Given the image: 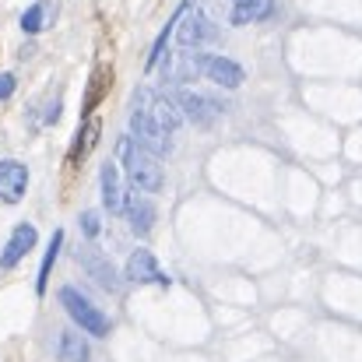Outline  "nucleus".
Wrapping results in <instances>:
<instances>
[{
  "instance_id": "f03ea898",
  "label": "nucleus",
  "mask_w": 362,
  "mask_h": 362,
  "mask_svg": "<svg viewBox=\"0 0 362 362\" xmlns=\"http://www.w3.org/2000/svg\"><path fill=\"white\" fill-rule=\"evenodd\" d=\"M173 32H176V49H197V46H208V42H218V28L215 21L194 7V0H183L173 14Z\"/></svg>"
},
{
  "instance_id": "1a4fd4ad",
  "label": "nucleus",
  "mask_w": 362,
  "mask_h": 362,
  "mask_svg": "<svg viewBox=\"0 0 362 362\" xmlns=\"http://www.w3.org/2000/svg\"><path fill=\"white\" fill-rule=\"evenodd\" d=\"M123 274H127V281H134V285H148V281L169 285V278L158 271V260H155L151 250H134L130 260H127V267H123Z\"/></svg>"
},
{
  "instance_id": "9b49d317",
  "label": "nucleus",
  "mask_w": 362,
  "mask_h": 362,
  "mask_svg": "<svg viewBox=\"0 0 362 362\" xmlns=\"http://www.w3.org/2000/svg\"><path fill=\"white\" fill-rule=\"evenodd\" d=\"M78 264L106 288V292H117V271H113V264L99 253V250H92V246H81L78 250Z\"/></svg>"
},
{
  "instance_id": "20e7f679",
  "label": "nucleus",
  "mask_w": 362,
  "mask_h": 362,
  "mask_svg": "<svg viewBox=\"0 0 362 362\" xmlns=\"http://www.w3.org/2000/svg\"><path fill=\"white\" fill-rule=\"evenodd\" d=\"M130 137H134L141 148H148L151 155H158V158L173 151V134L155 120L151 113H144V110H134V113H130Z\"/></svg>"
},
{
  "instance_id": "aec40b11",
  "label": "nucleus",
  "mask_w": 362,
  "mask_h": 362,
  "mask_svg": "<svg viewBox=\"0 0 362 362\" xmlns=\"http://www.w3.org/2000/svg\"><path fill=\"white\" fill-rule=\"evenodd\" d=\"M106 88H110V67L106 64H99V71H95V81L88 85V99H85V110H92L103 95H106Z\"/></svg>"
},
{
  "instance_id": "412c9836",
  "label": "nucleus",
  "mask_w": 362,
  "mask_h": 362,
  "mask_svg": "<svg viewBox=\"0 0 362 362\" xmlns=\"http://www.w3.org/2000/svg\"><path fill=\"white\" fill-rule=\"evenodd\" d=\"M81 233L88 236V240H95L99 233H103V218H99V211H81Z\"/></svg>"
},
{
  "instance_id": "39448f33",
  "label": "nucleus",
  "mask_w": 362,
  "mask_h": 362,
  "mask_svg": "<svg viewBox=\"0 0 362 362\" xmlns=\"http://www.w3.org/2000/svg\"><path fill=\"white\" fill-rule=\"evenodd\" d=\"M204 78V53L194 49H173L162 64V81L165 85H190Z\"/></svg>"
},
{
  "instance_id": "ddd939ff",
  "label": "nucleus",
  "mask_w": 362,
  "mask_h": 362,
  "mask_svg": "<svg viewBox=\"0 0 362 362\" xmlns=\"http://www.w3.org/2000/svg\"><path fill=\"white\" fill-rule=\"evenodd\" d=\"M123 215H127L134 236H148L151 226H155V208H151L141 194H127V201H123Z\"/></svg>"
},
{
  "instance_id": "0eeeda50",
  "label": "nucleus",
  "mask_w": 362,
  "mask_h": 362,
  "mask_svg": "<svg viewBox=\"0 0 362 362\" xmlns=\"http://www.w3.org/2000/svg\"><path fill=\"white\" fill-rule=\"evenodd\" d=\"M134 110H144V113H151V117L162 123L169 134L183 127V113L176 110V103H173L169 95H158V92H141V95L134 99Z\"/></svg>"
},
{
  "instance_id": "dca6fc26",
  "label": "nucleus",
  "mask_w": 362,
  "mask_h": 362,
  "mask_svg": "<svg viewBox=\"0 0 362 362\" xmlns=\"http://www.w3.org/2000/svg\"><path fill=\"white\" fill-rule=\"evenodd\" d=\"M274 14V0H233L229 21L233 25H250V21H264Z\"/></svg>"
},
{
  "instance_id": "4be33fe9",
  "label": "nucleus",
  "mask_w": 362,
  "mask_h": 362,
  "mask_svg": "<svg viewBox=\"0 0 362 362\" xmlns=\"http://www.w3.org/2000/svg\"><path fill=\"white\" fill-rule=\"evenodd\" d=\"M11 95H14V74L0 71V103H4V99H11Z\"/></svg>"
},
{
  "instance_id": "a211bd4d",
  "label": "nucleus",
  "mask_w": 362,
  "mask_h": 362,
  "mask_svg": "<svg viewBox=\"0 0 362 362\" xmlns=\"http://www.w3.org/2000/svg\"><path fill=\"white\" fill-rule=\"evenodd\" d=\"M60 246H64V233H53V240L46 246V257H42V267H39V278H35V292H39V296L46 292V281H49V271H53V264H57Z\"/></svg>"
},
{
  "instance_id": "f3484780",
  "label": "nucleus",
  "mask_w": 362,
  "mask_h": 362,
  "mask_svg": "<svg viewBox=\"0 0 362 362\" xmlns=\"http://www.w3.org/2000/svg\"><path fill=\"white\" fill-rule=\"evenodd\" d=\"M103 201H106V211H113V215H120L123 201H127V194L120 190V176H117V165H113V162L103 165Z\"/></svg>"
},
{
  "instance_id": "9d476101",
  "label": "nucleus",
  "mask_w": 362,
  "mask_h": 362,
  "mask_svg": "<svg viewBox=\"0 0 362 362\" xmlns=\"http://www.w3.org/2000/svg\"><path fill=\"white\" fill-rule=\"evenodd\" d=\"M35 240H39L35 226L32 222H18L14 233H11V240H7V246H4V253H0V267H14L28 250H35Z\"/></svg>"
},
{
  "instance_id": "4468645a",
  "label": "nucleus",
  "mask_w": 362,
  "mask_h": 362,
  "mask_svg": "<svg viewBox=\"0 0 362 362\" xmlns=\"http://www.w3.org/2000/svg\"><path fill=\"white\" fill-rule=\"evenodd\" d=\"M57 359L60 362H88L92 359V349H88L85 334H78V331H60V334H57Z\"/></svg>"
},
{
  "instance_id": "2eb2a0df",
  "label": "nucleus",
  "mask_w": 362,
  "mask_h": 362,
  "mask_svg": "<svg viewBox=\"0 0 362 362\" xmlns=\"http://www.w3.org/2000/svg\"><path fill=\"white\" fill-rule=\"evenodd\" d=\"M57 0H39L35 7H28L25 14H21V28L28 32V35H39V32H46L53 21H57Z\"/></svg>"
},
{
  "instance_id": "423d86ee",
  "label": "nucleus",
  "mask_w": 362,
  "mask_h": 362,
  "mask_svg": "<svg viewBox=\"0 0 362 362\" xmlns=\"http://www.w3.org/2000/svg\"><path fill=\"white\" fill-rule=\"evenodd\" d=\"M169 99L176 103V110L183 113V120H194V123H201V127H211L215 120H222V113H226L222 103L204 99L197 92H173Z\"/></svg>"
},
{
  "instance_id": "6e6552de",
  "label": "nucleus",
  "mask_w": 362,
  "mask_h": 362,
  "mask_svg": "<svg viewBox=\"0 0 362 362\" xmlns=\"http://www.w3.org/2000/svg\"><path fill=\"white\" fill-rule=\"evenodd\" d=\"M28 190V169L18 158H4L0 162V201L4 204H18Z\"/></svg>"
},
{
  "instance_id": "f8f14e48",
  "label": "nucleus",
  "mask_w": 362,
  "mask_h": 362,
  "mask_svg": "<svg viewBox=\"0 0 362 362\" xmlns=\"http://www.w3.org/2000/svg\"><path fill=\"white\" fill-rule=\"evenodd\" d=\"M204 78H211L222 88H240L246 74H243V67L236 60H229V57H208L204 53Z\"/></svg>"
},
{
  "instance_id": "7ed1b4c3",
  "label": "nucleus",
  "mask_w": 362,
  "mask_h": 362,
  "mask_svg": "<svg viewBox=\"0 0 362 362\" xmlns=\"http://www.w3.org/2000/svg\"><path fill=\"white\" fill-rule=\"evenodd\" d=\"M60 303H64L67 317H71L81 331H88V334H95V338H106V334H110V317H106L99 306H92L74 285H64V288H60Z\"/></svg>"
},
{
  "instance_id": "f257e3e1",
  "label": "nucleus",
  "mask_w": 362,
  "mask_h": 362,
  "mask_svg": "<svg viewBox=\"0 0 362 362\" xmlns=\"http://www.w3.org/2000/svg\"><path fill=\"white\" fill-rule=\"evenodd\" d=\"M117 148H120V158H123V173L134 180L137 190L158 194V190L165 187V173H162L158 155H151L148 148H141L134 137H120Z\"/></svg>"
},
{
  "instance_id": "6ab92c4d",
  "label": "nucleus",
  "mask_w": 362,
  "mask_h": 362,
  "mask_svg": "<svg viewBox=\"0 0 362 362\" xmlns=\"http://www.w3.org/2000/svg\"><path fill=\"white\" fill-rule=\"evenodd\" d=\"M99 130H103L99 120H88L81 127V134H78V141H74V151H71V162H81V158H85V151L99 141Z\"/></svg>"
}]
</instances>
